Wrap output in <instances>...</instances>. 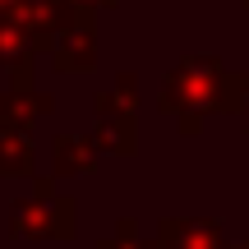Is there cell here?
<instances>
[{
  "label": "cell",
  "mask_w": 249,
  "mask_h": 249,
  "mask_svg": "<svg viewBox=\"0 0 249 249\" xmlns=\"http://www.w3.org/2000/svg\"><path fill=\"white\" fill-rule=\"evenodd\" d=\"M249 74L231 70L222 55H185L161 83L157 107L176 116L180 134H198L203 116H235L245 111Z\"/></svg>",
  "instance_id": "cell-1"
},
{
  "label": "cell",
  "mask_w": 249,
  "mask_h": 249,
  "mask_svg": "<svg viewBox=\"0 0 249 249\" xmlns=\"http://www.w3.org/2000/svg\"><path fill=\"white\" fill-rule=\"evenodd\" d=\"M74 222V198H65L51 176H33V198H18L9 208V235L18 240H70Z\"/></svg>",
  "instance_id": "cell-2"
},
{
  "label": "cell",
  "mask_w": 249,
  "mask_h": 249,
  "mask_svg": "<svg viewBox=\"0 0 249 249\" xmlns=\"http://www.w3.org/2000/svg\"><path fill=\"white\" fill-rule=\"evenodd\" d=\"M134 111H139V79L134 74H116V88L97 92L92 97V139H97L102 152L111 157H129L139 148V124H134Z\"/></svg>",
  "instance_id": "cell-3"
},
{
  "label": "cell",
  "mask_w": 249,
  "mask_h": 249,
  "mask_svg": "<svg viewBox=\"0 0 249 249\" xmlns=\"http://www.w3.org/2000/svg\"><path fill=\"white\" fill-rule=\"evenodd\" d=\"M51 65L60 74H88L97 65V28H92V14H79L55 33L51 42Z\"/></svg>",
  "instance_id": "cell-4"
},
{
  "label": "cell",
  "mask_w": 249,
  "mask_h": 249,
  "mask_svg": "<svg viewBox=\"0 0 249 249\" xmlns=\"http://www.w3.org/2000/svg\"><path fill=\"white\" fill-rule=\"evenodd\" d=\"M152 245L157 249H226L217 217H161Z\"/></svg>",
  "instance_id": "cell-5"
},
{
  "label": "cell",
  "mask_w": 249,
  "mask_h": 249,
  "mask_svg": "<svg viewBox=\"0 0 249 249\" xmlns=\"http://www.w3.org/2000/svg\"><path fill=\"white\" fill-rule=\"evenodd\" d=\"M55 97L51 92H37V88H9L0 92V139L5 134H14V139H28V129H33L42 116H51Z\"/></svg>",
  "instance_id": "cell-6"
},
{
  "label": "cell",
  "mask_w": 249,
  "mask_h": 249,
  "mask_svg": "<svg viewBox=\"0 0 249 249\" xmlns=\"http://www.w3.org/2000/svg\"><path fill=\"white\" fill-rule=\"evenodd\" d=\"M42 46L23 33L9 14H0V70L14 79V88H33V65Z\"/></svg>",
  "instance_id": "cell-7"
},
{
  "label": "cell",
  "mask_w": 249,
  "mask_h": 249,
  "mask_svg": "<svg viewBox=\"0 0 249 249\" xmlns=\"http://www.w3.org/2000/svg\"><path fill=\"white\" fill-rule=\"evenodd\" d=\"M51 166L55 176H83V171H92V161L102 157L97 139L92 134H55L51 139Z\"/></svg>",
  "instance_id": "cell-8"
},
{
  "label": "cell",
  "mask_w": 249,
  "mask_h": 249,
  "mask_svg": "<svg viewBox=\"0 0 249 249\" xmlns=\"http://www.w3.org/2000/svg\"><path fill=\"white\" fill-rule=\"evenodd\" d=\"M37 176V152L28 139L5 134L0 139V180H33Z\"/></svg>",
  "instance_id": "cell-9"
},
{
  "label": "cell",
  "mask_w": 249,
  "mask_h": 249,
  "mask_svg": "<svg viewBox=\"0 0 249 249\" xmlns=\"http://www.w3.org/2000/svg\"><path fill=\"white\" fill-rule=\"evenodd\" d=\"M97 249H157V245H152V235H139V222H134V217H120L116 235L102 240Z\"/></svg>",
  "instance_id": "cell-10"
},
{
  "label": "cell",
  "mask_w": 249,
  "mask_h": 249,
  "mask_svg": "<svg viewBox=\"0 0 249 249\" xmlns=\"http://www.w3.org/2000/svg\"><path fill=\"white\" fill-rule=\"evenodd\" d=\"M70 5H74V9H88V14H92V9H111L116 0H70Z\"/></svg>",
  "instance_id": "cell-11"
},
{
  "label": "cell",
  "mask_w": 249,
  "mask_h": 249,
  "mask_svg": "<svg viewBox=\"0 0 249 249\" xmlns=\"http://www.w3.org/2000/svg\"><path fill=\"white\" fill-rule=\"evenodd\" d=\"M18 5V0H0V14H9V9H14Z\"/></svg>",
  "instance_id": "cell-12"
},
{
  "label": "cell",
  "mask_w": 249,
  "mask_h": 249,
  "mask_svg": "<svg viewBox=\"0 0 249 249\" xmlns=\"http://www.w3.org/2000/svg\"><path fill=\"white\" fill-rule=\"evenodd\" d=\"M226 249H249V240H245V245H226Z\"/></svg>",
  "instance_id": "cell-13"
},
{
  "label": "cell",
  "mask_w": 249,
  "mask_h": 249,
  "mask_svg": "<svg viewBox=\"0 0 249 249\" xmlns=\"http://www.w3.org/2000/svg\"><path fill=\"white\" fill-rule=\"evenodd\" d=\"M245 111H249V97H245Z\"/></svg>",
  "instance_id": "cell-14"
}]
</instances>
